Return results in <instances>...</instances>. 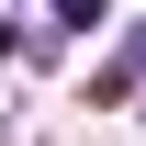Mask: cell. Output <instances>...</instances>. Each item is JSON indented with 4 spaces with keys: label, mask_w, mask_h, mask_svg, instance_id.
<instances>
[{
    "label": "cell",
    "mask_w": 146,
    "mask_h": 146,
    "mask_svg": "<svg viewBox=\"0 0 146 146\" xmlns=\"http://www.w3.org/2000/svg\"><path fill=\"white\" fill-rule=\"evenodd\" d=\"M56 23H68V34H101V23H112V0H56Z\"/></svg>",
    "instance_id": "cell-1"
}]
</instances>
